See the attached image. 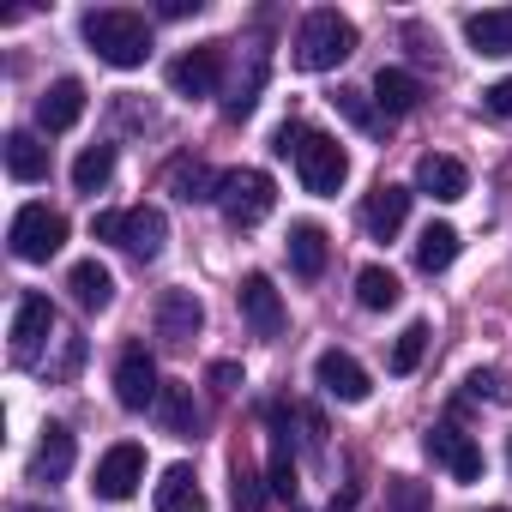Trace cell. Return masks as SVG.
<instances>
[{
    "label": "cell",
    "mask_w": 512,
    "mask_h": 512,
    "mask_svg": "<svg viewBox=\"0 0 512 512\" xmlns=\"http://www.w3.org/2000/svg\"><path fill=\"white\" fill-rule=\"evenodd\" d=\"M398 296H404L398 272H386V266H362V272H356V302H362V308L386 314V308H398Z\"/></svg>",
    "instance_id": "28"
},
{
    "label": "cell",
    "mask_w": 512,
    "mask_h": 512,
    "mask_svg": "<svg viewBox=\"0 0 512 512\" xmlns=\"http://www.w3.org/2000/svg\"><path fill=\"white\" fill-rule=\"evenodd\" d=\"M7 241H13V260H25V266H49L55 253L67 247V217L49 211V205H19Z\"/></svg>",
    "instance_id": "6"
},
{
    "label": "cell",
    "mask_w": 512,
    "mask_h": 512,
    "mask_svg": "<svg viewBox=\"0 0 512 512\" xmlns=\"http://www.w3.org/2000/svg\"><path fill=\"white\" fill-rule=\"evenodd\" d=\"M13 512H49V506H13Z\"/></svg>",
    "instance_id": "38"
},
{
    "label": "cell",
    "mask_w": 512,
    "mask_h": 512,
    "mask_svg": "<svg viewBox=\"0 0 512 512\" xmlns=\"http://www.w3.org/2000/svg\"><path fill=\"white\" fill-rule=\"evenodd\" d=\"M157 422H163V434H175V440H193V428H199V404H193V386H163V398H157Z\"/></svg>",
    "instance_id": "24"
},
{
    "label": "cell",
    "mask_w": 512,
    "mask_h": 512,
    "mask_svg": "<svg viewBox=\"0 0 512 512\" xmlns=\"http://www.w3.org/2000/svg\"><path fill=\"white\" fill-rule=\"evenodd\" d=\"M470 392H476V398H482V392H488V398H494V404H506V398H512V386H506V380H500V374H494V368H476V374H470Z\"/></svg>",
    "instance_id": "33"
},
{
    "label": "cell",
    "mask_w": 512,
    "mask_h": 512,
    "mask_svg": "<svg viewBox=\"0 0 512 512\" xmlns=\"http://www.w3.org/2000/svg\"><path fill=\"white\" fill-rule=\"evenodd\" d=\"M350 55H356V25H350L344 13L320 7V13L302 19V31H296V67H302V73H332V67H344Z\"/></svg>",
    "instance_id": "2"
},
{
    "label": "cell",
    "mask_w": 512,
    "mask_h": 512,
    "mask_svg": "<svg viewBox=\"0 0 512 512\" xmlns=\"http://www.w3.org/2000/svg\"><path fill=\"white\" fill-rule=\"evenodd\" d=\"M109 175H115V145H85V151L73 157V187H79V193H103Z\"/></svg>",
    "instance_id": "29"
},
{
    "label": "cell",
    "mask_w": 512,
    "mask_h": 512,
    "mask_svg": "<svg viewBox=\"0 0 512 512\" xmlns=\"http://www.w3.org/2000/svg\"><path fill=\"white\" fill-rule=\"evenodd\" d=\"M482 109L500 115V121H512V79H494V85L482 91Z\"/></svg>",
    "instance_id": "34"
},
{
    "label": "cell",
    "mask_w": 512,
    "mask_h": 512,
    "mask_svg": "<svg viewBox=\"0 0 512 512\" xmlns=\"http://www.w3.org/2000/svg\"><path fill=\"white\" fill-rule=\"evenodd\" d=\"M278 205V181L266 169H229L223 175V193H217V211L229 217V229H253L266 223Z\"/></svg>",
    "instance_id": "5"
},
{
    "label": "cell",
    "mask_w": 512,
    "mask_h": 512,
    "mask_svg": "<svg viewBox=\"0 0 512 512\" xmlns=\"http://www.w3.org/2000/svg\"><path fill=\"white\" fill-rule=\"evenodd\" d=\"M422 452H428L452 482H482V446H476L464 428H452V422H446V428H428V434H422Z\"/></svg>",
    "instance_id": "8"
},
{
    "label": "cell",
    "mask_w": 512,
    "mask_h": 512,
    "mask_svg": "<svg viewBox=\"0 0 512 512\" xmlns=\"http://www.w3.org/2000/svg\"><path fill=\"white\" fill-rule=\"evenodd\" d=\"M49 332H55V302L49 296H25L19 308H13V362H37V350L49 344Z\"/></svg>",
    "instance_id": "14"
},
{
    "label": "cell",
    "mask_w": 512,
    "mask_h": 512,
    "mask_svg": "<svg viewBox=\"0 0 512 512\" xmlns=\"http://www.w3.org/2000/svg\"><path fill=\"white\" fill-rule=\"evenodd\" d=\"M386 500H392V512H428V488L416 476H392L386 482Z\"/></svg>",
    "instance_id": "31"
},
{
    "label": "cell",
    "mask_w": 512,
    "mask_h": 512,
    "mask_svg": "<svg viewBox=\"0 0 512 512\" xmlns=\"http://www.w3.org/2000/svg\"><path fill=\"white\" fill-rule=\"evenodd\" d=\"M211 386H217V392H235V386H241V368H235V362H211Z\"/></svg>",
    "instance_id": "36"
},
{
    "label": "cell",
    "mask_w": 512,
    "mask_h": 512,
    "mask_svg": "<svg viewBox=\"0 0 512 512\" xmlns=\"http://www.w3.org/2000/svg\"><path fill=\"white\" fill-rule=\"evenodd\" d=\"M235 506H241V512H253V506H260V476H253V470H241V464H235Z\"/></svg>",
    "instance_id": "35"
},
{
    "label": "cell",
    "mask_w": 512,
    "mask_h": 512,
    "mask_svg": "<svg viewBox=\"0 0 512 512\" xmlns=\"http://www.w3.org/2000/svg\"><path fill=\"white\" fill-rule=\"evenodd\" d=\"M326 253L332 247H326V229L320 223H290V266H296V278L314 284L326 272Z\"/></svg>",
    "instance_id": "21"
},
{
    "label": "cell",
    "mask_w": 512,
    "mask_h": 512,
    "mask_svg": "<svg viewBox=\"0 0 512 512\" xmlns=\"http://www.w3.org/2000/svg\"><path fill=\"white\" fill-rule=\"evenodd\" d=\"M169 85L181 91V97H211L217 85H223V43H199V49H187L175 67H169Z\"/></svg>",
    "instance_id": "12"
},
{
    "label": "cell",
    "mask_w": 512,
    "mask_h": 512,
    "mask_svg": "<svg viewBox=\"0 0 512 512\" xmlns=\"http://www.w3.org/2000/svg\"><path fill=\"white\" fill-rule=\"evenodd\" d=\"M422 356H428V326H422V320H410V326L392 338L386 368H392V374H416V368H422Z\"/></svg>",
    "instance_id": "30"
},
{
    "label": "cell",
    "mask_w": 512,
    "mask_h": 512,
    "mask_svg": "<svg viewBox=\"0 0 512 512\" xmlns=\"http://www.w3.org/2000/svg\"><path fill=\"white\" fill-rule=\"evenodd\" d=\"M416 193H428V199L452 205V199H464V193H470V169H464L458 157H446V151H428V157L416 163Z\"/></svg>",
    "instance_id": "15"
},
{
    "label": "cell",
    "mask_w": 512,
    "mask_h": 512,
    "mask_svg": "<svg viewBox=\"0 0 512 512\" xmlns=\"http://www.w3.org/2000/svg\"><path fill=\"white\" fill-rule=\"evenodd\" d=\"M199 326H205V302L193 296V290H163L157 296V338L163 344H193L199 338Z\"/></svg>",
    "instance_id": "13"
},
{
    "label": "cell",
    "mask_w": 512,
    "mask_h": 512,
    "mask_svg": "<svg viewBox=\"0 0 512 512\" xmlns=\"http://www.w3.org/2000/svg\"><path fill=\"white\" fill-rule=\"evenodd\" d=\"M7 175L13 181H43L49 175V145L37 133H7Z\"/></svg>",
    "instance_id": "27"
},
{
    "label": "cell",
    "mask_w": 512,
    "mask_h": 512,
    "mask_svg": "<svg viewBox=\"0 0 512 512\" xmlns=\"http://www.w3.org/2000/svg\"><path fill=\"white\" fill-rule=\"evenodd\" d=\"M85 43L97 49V61H109V67H121V73H133V67H145L151 61V25H145V13H133V7H97V13H85Z\"/></svg>",
    "instance_id": "1"
},
{
    "label": "cell",
    "mask_w": 512,
    "mask_h": 512,
    "mask_svg": "<svg viewBox=\"0 0 512 512\" xmlns=\"http://www.w3.org/2000/svg\"><path fill=\"white\" fill-rule=\"evenodd\" d=\"M338 109H344L356 127H380V121H374V109H368V91H338Z\"/></svg>",
    "instance_id": "32"
},
{
    "label": "cell",
    "mask_w": 512,
    "mask_h": 512,
    "mask_svg": "<svg viewBox=\"0 0 512 512\" xmlns=\"http://www.w3.org/2000/svg\"><path fill=\"white\" fill-rule=\"evenodd\" d=\"M374 103H380V115H410V109L422 103V79L404 73V67H380V79H374Z\"/></svg>",
    "instance_id": "22"
},
{
    "label": "cell",
    "mask_w": 512,
    "mask_h": 512,
    "mask_svg": "<svg viewBox=\"0 0 512 512\" xmlns=\"http://www.w3.org/2000/svg\"><path fill=\"white\" fill-rule=\"evenodd\" d=\"M410 187H398V181H380L374 193H368V205H362V223H368V235L374 241H392L398 229H404V217H410Z\"/></svg>",
    "instance_id": "16"
},
{
    "label": "cell",
    "mask_w": 512,
    "mask_h": 512,
    "mask_svg": "<svg viewBox=\"0 0 512 512\" xmlns=\"http://www.w3.org/2000/svg\"><path fill=\"white\" fill-rule=\"evenodd\" d=\"M157 512H205V488L187 464H169L157 482Z\"/></svg>",
    "instance_id": "23"
},
{
    "label": "cell",
    "mask_w": 512,
    "mask_h": 512,
    "mask_svg": "<svg viewBox=\"0 0 512 512\" xmlns=\"http://www.w3.org/2000/svg\"><path fill=\"white\" fill-rule=\"evenodd\" d=\"M157 13H163V19H187V13H199V0H163Z\"/></svg>",
    "instance_id": "37"
},
{
    "label": "cell",
    "mask_w": 512,
    "mask_h": 512,
    "mask_svg": "<svg viewBox=\"0 0 512 512\" xmlns=\"http://www.w3.org/2000/svg\"><path fill=\"white\" fill-rule=\"evenodd\" d=\"M296 175H302V187H308L314 199H338V187L350 181V157H344V145H338L332 133L302 127V145H296Z\"/></svg>",
    "instance_id": "4"
},
{
    "label": "cell",
    "mask_w": 512,
    "mask_h": 512,
    "mask_svg": "<svg viewBox=\"0 0 512 512\" xmlns=\"http://www.w3.org/2000/svg\"><path fill=\"white\" fill-rule=\"evenodd\" d=\"M157 398H163L157 362L145 356V344H127L121 362H115V404L121 410H157Z\"/></svg>",
    "instance_id": "7"
},
{
    "label": "cell",
    "mask_w": 512,
    "mask_h": 512,
    "mask_svg": "<svg viewBox=\"0 0 512 512\" xmlns=\"http://www.w3.org/2000/svg\"><path fill=\"white\" fill-rule=\"evenodd\" d=\"M506 464H512V440H506Z\"/></svg>",
    "instance_id": "39"
},
{
    "label": "cell",
    "mask_w": 512,
    "mask_h": 512,
    "mask_svg": "<svg viewBox=\"0 0 512 512\" xmlns=\"http://www.w3.org/2000/svg\"><path fill=\"white\" fill-rule=\"evenodd\" d=\"M235 302H241V320H247L253 338H278L284 332V296H278V284L266 272H247L241 290H235Z\"/></svg>",
    "instance_id": "10"
},
{
    "label": "cell",
    "mask_w": 512,
    "mask_h": 512,
    "mask_svg": "<svg viewBox=\"0 0 512 512\" xmlns=\"http://www.w3.org/2000/svg\"><path fill=\"white\" fill-rule=\"evenodd\" d=\"M67 290H73V302H79L85 314H103V308L115 302V272L97 266V260H79V266L67 272Z\"/></svg>",
    "instance_id": "20"
},
{
    "label": "cell",
    "mask_w": 512,
    "mask_h": 512,
    "mask_svg": "<svg viewBox=\"0 0 512 512\" xmlns=\"http://www.w3.org/2000/svg\"><path fill=\"white\" fill-rule=\"evenodd\" d=\"M91 235H97V241H115V247H127L133 260H157V253H163V241H169V217H163L157 205H133V211H97V217H91Z\"/></svg>",
    "instance_id": "3"
},
{
    "label": "cell",
    "mask_w": 512,
    "mask_h": 512,
    "mask_svg": "<svg viewBox=\"0 0 512 512\" xmlns=\"http://www.w3.org/2000/svg\"><path fill=\"white\" fill-rule=\"evenodd\" d=\"M139 482H145V446H133V440L109 446V452H103V464H97V476H91L97 500H133V494H139Z\"/></svg>",
    "instance_id": "9"
},
{
    "label": "cell",
    "mask_w": 512,
    "mask_h": 512,
    "mask_svg": "<svg viewBox=\"0 0 512 512\" xmlns=\"http://www.w3.org/2000/svg\"><path fill=\"white\" fill-rule=\"evenodd\" d=\"M67 470H73V434H67L61 422H49V428H43V440H37L31 476H43V482H61Z\"/></svg>",
    "instance_id": "25"
},
{
    "label": "cell",
    "mask_w": 512,
    "mask_h": 512,
    "mask_svg": "<svg viewBox=\"0 0 512 512\" xmlns=\"http://www.w3.org/2000/svg\"><path fill=\"white\" fill-rule=\"evenodd\" d=\"M458 247H464V241H458V229H452V223H428V229L416 235V266L434 278V272H446V266L458 260Z\"/></svg>",
    "instance_id": "26"
},
{
    "label": "cell",
    "mask_w": 512,
    "mask_h": 512,
    "mask_svg": "<svg viewBox=\"0 0 512 512\" xmlns=\"http://www.w3.org/2000/svg\"><path fill=\"white\" fill-rule=\"evenodd\" d=\"M163 187H169L175 199H187V205H205V199L223 193V175H217L211 163H199V157H175L169 175H163Z\"/></svg>",
    "instance_id": "18"
},
{
    "label": "cell",
    "mask_w": 512,
    "mask_h": 512,
    "mask_svg": "<svg viewBox=\"0 0 512 512\" xmlns=\"http://www.w3.org/2000/svg\"><path fill=\"white\" fill-rule=\"evenodd\" d=\"M314 380H320V386H326V398H338V404H368V392H374L368 368H362L350 350H320Z\"/></svg>",
    "instance_id": "11"
},
{
    "label": "cell",
    "mask_w": 512,
    "mask_h": 512,
    "mask_svg": "<svg viewBox=\"0 0 512 512\" xmlns=\"http://www.w3.org/2000/svg\"><path fill=\"white\" fill-rule=\"evenodd\" d=\"M464 43L488 61L512 55V7H488V13H470L464 19Z\"/></svg>",
    "instance_id": "19"
},
{
    "label": "cell",
    "mask_w": 512,
    "mask_h": 512,
    "mask_svg": "<svg viewBox=\"0 0 512 512\" xmlns=\"http://www.w3.org/2000/svg\"><path fill=\"white\" fill-rule=\"evenodd\" d=\"M85 85L79 79H55L49 91H43V103H37V127L43 133H67V127H79V115H85Z\"/></svg>",
    "instance_id": "17"
},
{
    "label": "cell",
    "mask_w": 512,
    "mask_h": 512,
    "mask_svg": "<svg viewBox=\"0 0 512 512\" xmlns=\"http://www.w3.org/2000/svg\"><path fill=\"white\" fill-rule=\"evenodd\" d=\"M488 512H506V506H488Z\"/></svg>",
    "instance_id": "40"
}]
</instances>
